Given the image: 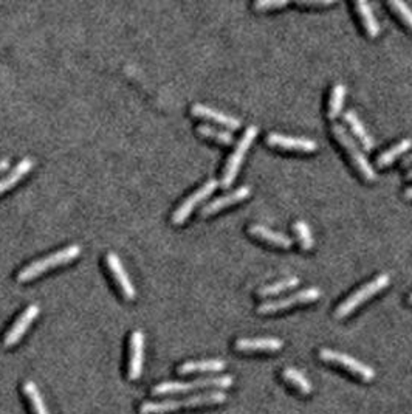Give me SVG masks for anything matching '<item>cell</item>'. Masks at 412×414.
<instances>
[{
    "label": "cell",
    "instance_id": "1",
    "mask_svg": "<svg viewBox=\"0 0 412 414\" xmlns=\"http://www.w3.org/2000/svg\"><path fill=\"white\" fill-rule=\"evenodd\" d=\"M228 401V396L223 391H208L185 397V399H168L161 402H146L140 407L141 414H168L182 408L203 407V405H219Z\"/></svg>",
    "mask_w": 412,
    "mask_h": 414
},
{
    "label": "cell",
    "instance_id": "2",
    "mask_svg": "<svg viewBox=\"0 0 412 414\" xmlns=\"http://www.w3.org/2000/svg\"><path fill=\"white\" fill-rule=\"evenodd\" d=\"M80 255H81V247L78 244L67 245L65 249H61L59 251L51 253V255H48V256L36 259L34 263L28 264L27 267H23L19 272V275H17V281L19 283L31 281V280H34V278H38L42 273H45L47 270H50V268L72 263V261L78 258Z\"/></svg>",
    "mask_w": 412,
    "mask_h": 414
},
{
    "label": "cell",
    "instance_id": "3",
    "mask_svg": "<svg viewBox=\"0 0 412 414\" xmlns=\"http://www.w3.org/2000/svg\"><path fill=\"white\" fill-rule=\"evenodd\" d=\"M233 377L231 376H212L193 380V382H163L152 388L153 396L163 394H180V393H190L195 390H206V388H229L233 385Z\"/></svg>",
    "mask_w": 412,
    "mask_h": 414
},
{
    "label": "cell",
    "instance_id": "4",
    "mask_svg": "<svg viewBox=\"0 0 412 414\" xmlns=\"http://www.w3.org/2000/svg\"><path fill=\"white\" fill-rule=\"evenodd\" d=\"M389 283H391V276L388 273H381V275L376 276L375 280L369 281L367 284H364L362 287V289H358L357 292L352 293L349 298H346L345 301L340 304V306L337 307V310H335V318H338V320L346 318L358 306H362L363 303H366L369 298H372L374 295L384 290L386 287L389 285Z\"/></svg>",
    "mask_w": 412,
    "mask_h": 414
},
{
    "label": "cell",
    "instance_id": "5",
    "mask_svg": "<svg viewBox=\"0 0 412 414\" xmlns=\"http://www.w3.org/2000/svg\"><path fill=\"white\" fill-rule=\"evenodd\" d=\"M257 134H259V128H257V126H248L246 131L242 135V138H240L236 145L234 152L229 156L228 162L225 165V170H223V177H222V182H220L222 188H229L231 185L234 183L240 166H242V162L246 156V152H248V149L251 148L253 141L257 137Z\"/></svg>",
    "mask_w": 412,
    "mask_h": 414
},
{
    "label": "cell",
    "instance_id": "6",
    "mask_svg": "<svg viewBox=\"0 0 412 414\" xmlns=\"http://www.w3.org/2000/svg\"><path fill=\"white\" fill-rule=\"evenodd\" d=\"M332 132L337 140L341 143L345 149L347 151V154L350 156L352 162L358 168V171L363 174L364 179L367 180H376V173L372 168V165L369 163V160L366 154L363 152V148L358 145L357 140L354 137H350V134L342 124H333L332 126Z\"/></svg>",
    "mask_w": 412,
    "mask_h": 414
},
{
    "label": "cell",
    "instance_id": "7",
    "mask_svg": "<svg viewBox=\"0 0 412 414\" xmlns=\"http://www.w3.org/2000/svg\"><path fill=\"white\" fill-rule=\"evenodd\" d=\"M318 356H320L322 361H327V363H332V365H338L350 371L352 374L363 378L364 382H372V380L375 378V371L371 366L366 365V363L363 361L357 360L355 357L347 356V354H342L329 348H322L320 349V352H318Z\"/></svg>",
    "mask_w": 412,
    "mask_h": 414
},
{
    "label": "cell",
    "instance_id": "8",
    "mask_svg": "<svg viewBox=\"0 0 412 414\" xmlns=\"http://www.w3.org/2000/svg\"><path fill=\"white\" fill-rule=\"evenodd\" d=\"M320 297H321L320 289H316V287H308V289L296 292L293 295H290V297L278 298V300H273V301H265L261 304L259 307H257V312H259V314H276V312L298 306V304H307V303L318 301L320 300Z\"/></svg>",
    "mask_w": 412,
    "mask_h": 414
},
{
    "label": "cell",
    "instance_id": "9",
    "mask_svg": "<svg viewBox=\"0 0 412 414\" xmlns=\"http://www.w3.org/2000/svg\"><path fill=\"white\" fill-rule=\"evenodd\" d=\"M219 188V180L216 179H210L208 182H205L202 187L194 191L191 196H188L183 202L182 205H180L173 214V224L175 225H182L188 217L191 216V213L194 211V208L197 205H200L205 199H208L211 194Z\"/></svg>",
    "mask_w": 412,
    "mask_h": 414
},
{
    "label": "cell",
    "instance_id": "10",
    "mask_svg": "<svg viewBox=\"0 0 412 414\" xmlns=\"http://www.w3.org/2000/svg\"><path fill=\"white\" fill-rule=\"evenodd\" d=\"M39 312H40V309H39L38 304H30V306L22 312L21 317L14 321V325L11 326L10 331H8L5 335L4 344L6 346V348H11V346L21 342V339L25 335V332L28 331V327L31 326L33 321L38 318Z\"/></svg>",
    "mask_w": 412,
    "mask_h": 414
},
{
    "label": "cell",
    "instance_id": "11",
    "mask_svg": "<svg viewBox=\"0 0 412 414\" xmlns=\"http://www.w3.org/2000/svg\"><path fill=\"white\" fill-rule=\"evenodd\" d=\"M106 261H107V266L110 268V272L114 273L115 280L119 285V289H121L123 295L127 300H135L136 297V292H135V285L132 284L131 276H129L127 270L124 268L121 259L114 251H109L106 255Z\"/></svg>",
    "mask_w": 412,
    "mask_h": 414
},
{
    "label": "cell",
    "instance_id": "12",
    "mask_svg": "<svg viewBox=\"0 0 412 414\" xmlns=\"http://www.w3.org/2000/svg\"><path fill=\"white\" fill-rule=\"evenodd\" d=\"M144 361V334L140 329L131 335V359H129V378L139 380L143 373Z\"/></svg>",
    "mask_w": 412,
    "mask_h": 414
},
{
    "label": "cell",
    "instance_id": "13",
    "mask_svg": "<svg viewBox=\"0 0 412 414\" xmlns=\"http://www.w3.org/2000/svg\"><path fill=\"white\" fill-rule=\"evenodd\" d=\"M267 143L270 146H278L282 149L290 151H301V152H315L318 149L316 141L308 138L291 137V135H284L278 132H270L267 137Z\"/></svg>",
    "mask_w": 412,
    "mask_h": 414
},
{
    "label": "cell",
    "instance_id": "14",
    "mask_svg": "<svg viewBox=\"0 0 412 414\" xmlns=\"http://www.w3.org/2000/svg\"><path fill=\"white\" fill-rule=\"evenodd\" d=\"M250 194H251V188L248 187V185H244V187H239L237 190L225 194V196H220L217 199L211 200L210 204H206L202 208V216H210V214L217 213V211H220L223 208H227L229 205H234V204H237V202L245 200L248 196H250Z\"/></svg>",
    "mask_w": 412,
    "mask_h": 414
},
{
    "label": "cell",
    "instance_id": "15",
    "mask_svg": "<svg viewBox=\"0 0 412 414\" xmlns=\"http://www.w3.org/2000/svg\"><path fill=\"white\" fill-rule=\"evenodd\" d=\"M234 346L240 352H274L284 348V342L276 337H264V339H239Z\"/></svg>",
    "mask_w": 412,
    "mask_h": 414
},
{
    "label": "cell",
    "instance_id": "16",
    "mask_svg": "<svg viewBox=\"0 0 412 414\" xmlns=\"http://www.w3.org/2000/svg\"><path fill=\"white\" fill-rule=\"evenodd\" d=\"M191 112L194 116H200V118H208V120H212V121H216L222 126H225V128L228 129H239L240 128V120L233 115H228L225 112H222L219 111V109H214V107H210V106H205V104H194L193 109H191Z\"/></svg>",
    "mask_w": 412,
    "mask_h": 414
},
{
    "label": "cell",
    "instance_id": "17",
    "mask_svg": "<svg viewBox=\"0 0 412 414\" xmlns=\"http://www.w3.org/2000/svg\"><path fill=\"white\" fill-rule=\"evenodd\" d=\"M227 368L225 360L208 359V360H193L185 361L177 368L178 374H193V373H219Z\"/></svg>",
    "mask_w": 412,
    "mask_h": 414
},
{
    "label": "cell",
    "instance_id": "18",
    "mask_svg": "<svg viewBox=\"0 0 412 414\" xmlns=\"http://www.w3.org/2000/svg\"><path fill=\"white\" fill-rule=\"evenodd\" d=\"M345 121H346V124L350 126L352 132L355 134V137L358 138V141L362 143L363 149L372 151L374 146H375V141L371 137V134H369L367 129L364 128L363 121L359 120V116L357 115V112L355 111H350V109H349V111L345 114Z\"/></svg>",
    "mask_w": 412,
    "mask_h": 414
},
{
    "label": "cell",
    "instance_id": "19",
    "mask_svg": "<svg viewBox=\"0 0 412 414\" xmlns=\"http://www.w3.org/2000/svg\"><path fill=\"white\" fill-rule=\"evenodd\" d=\"M33 166H34L33 158H30V157L22 158L21 162L13 168L11 173H8L4 179H0V194H4L5 191L11 190L17 182L23 179V177L33 170Z\"/></svg>",
    "mask_w": 412,
    "mask_h": 414
},
{
    "label": "cell",
    "instance_id": "20",
    "mask_svg": "<svg viewBox=\"0 0 412 414\" xmlns=\"http://www.w3.org/2000/svg\"><path fill=\"white\" fill-rule=\"evenodd\" d=\"M248 231H250L253 236L259 239H264L267 242L271 244H276L279 247H284V249H290L291 245H293V239L288 238L287 234L284 233H279V231H273L270 228L264 227V225H251L248 228Z\"/></svg>",
    "mask_w": 412,
    "mask_h": 414
},
{
    "label": "cell",
    "instance_id": "21",
    "mask_svg": "<svg viewBox=\"0 0 412 414\" xmlns=\"http://www.w3.org/2000/svg\"><path fill=\"white\" fill-rule=\"evenodd\" d=\"M355 6H357L359 18H362V21L364 23L367 35L371 38L379 36L380 35V25H379V21H376V18H375L372 6L369 5L366 0H359V2L355 4Z\"/></svg>",
    "mask_w": 412,
    "mask_h": 414
},
{
    "label": "cell",
    "instance_id": "22",
    "mask_svg": "<svg viewBox=\"0 0 412 414\" xmlns=\"http://www.w3.org/2000/svg\"><path fill=\"white\" fill-rule=\"evenodd\" d=\"M282 377H284L286 382L291 383L293 385L296 390L304 394V396H308L312 391H313V386L310 383V380H308L304 373H301V371L296 369V368H284V371H282Z\"/></svg>",
    "mask_w": 412,
    "mask_h": 414
},
{
    "label": "cell",
    "instance_id": "23",
    "mask_svg": "<svg viewBox=\"0 0 412 414\" xmlns=\"http://www.w3.org/2000/svg\"><path fill=\"white\" fill-rule=\"evenodd\" d=\"M409 149H412V138H403L397 143V145L391 146L388 151H384L383 154H380L379 158H376V165L381 166V168L389 166L396 162L400 156L408 152Z\"/></svg>",
    "mask_w": 412,
    "mask_h": 414
},
{
    "label": "cell",
    "instance_id": "24",
    "mask_svg": "<svg viewBox=\"0 0 412 414\" xmlns=\"http://www.w3.org/2000/svg\"><path fill=\"white\" fill-rule=\"evenodd\" d=\"M23 393L27 394L34 414H50L47 405L44 402V399H42V394H40L36 383L31 382V380H28V382H25L23 383Z\"/></svg>",
    "mask_w": 412,
    "mask_h": 414
},
{
    "label": "cell",
    "instance_id": "25",
    "mask_svg": "<svg viewBox=\"0 0 412 414\" xmlns=\"http://www.w3.org/2000/svg\"><path fill=\"white\" fill-rule=\"evenodd\" d=\"M345 98H346V86L342 82H337L333 86L330 101H329V118L330 120H335L338 118L341 111H342V104H345Z\"/></svg>",
    "mask_w": 412,
    "mask_h": 414
},
{
    "label": "cell",
    "instance_id": "26",
    "mask_svg": "<svg viewBox=\"0 0 412 414\" xmlns=\"http://www.w3.org/2000/svg\"><path fill=\"white\" fill-rule=\"evenodd\" d=\"M299 284V278L298 276H288V278H284V280H279L276 283H273V284H269V285H264L261 287L259 290H257V295L259 297H271V295H278L281 292H284V290H288V289H293V287H296Z\"/></svg>",
    "mask_w": 412,
    "mask_h": 414
},
{
    "label": "cell",
    "instance_id": "27",
    "mask_svg": "<svg viewBox=\"0 0 412 414\" xmlns=\"http://www.w3.org/2000/svg\"><path fill=\"white\" fill-rule=\"evenodd\" d=\"M197 132H199L202 137L216 140V141L222 143V145H233V143H234L233 134L227 132V131H222V129H217V128H212V126H208V124L199 126V128H197Z\"/></svg>",
    "mask_w": 412,
    "mask_h": 414
},
{
    "label": "cell",
    "instance_id": "28",
    "mask_svg": "<svg viewBox=\"0 0 412 414\" xmlns=\"http://www.w3.org/2000/svg\"><path fill=\"white\" fill-rule=\"evenodd\" d=\"M293 228L298 234L299 242H301V245H303V249L312 250L313 245H315V239H313V234L310 231V228H308L307 222L305 221H296Z\"/></svg>",
    "mask_w": 412,
    "mask_h": 414
},
{
    "label": "cell",
    "instance_id": "29",
    "mask_svg": "<svg viewBox=\"0 0 412 414\" xmlns=\"http://www.w3.org/2000/svg\"><path fill=\"white\" fill-rule=\"evenodd\" d=\"M391 6L394 8V10H396V13L400 16L403 21H405V23L412 30V10L411 8L405 2H401V0H392Z\"/></svg>",
    "mask_w": 412,
    "mask_h": 414
},
{
    "label": "cell",
    "instance_id": "30",
    "mask_svg": "<svg viewBox=\"0 0 412 414\" xmlns=\"http://www.w3.org/2000/svg\"><path fill=\"white\" fill-rule=\"evenodd\" d=\"M287 4V0H257L254 8L256 10H270V8H282Z\"/></svg>",
    "mask_w": 412,
    "mask_h": 414
},
{
    "label": "cell",
    "instance_id": "31",
    "mask_svg": "<svg viewBox=\"0 0 412 414\" xmlns=\"http://www.w3.org/2000/svg\"><path fill=\"white\" fill-rule=\"evenodd\" d=\"M332 4H333L332 0H321V2H315V0L313 2H308V0H299L298 2V5H310V6L312 5H332Z\"/></svg>",
    "mask_w": 412,
    "mask_h": 414
},
{
    "label": "cell",
    "instance_id": "32",
    "mask_svg": "<svg viewBox=\"0 0 412 414\" xmlns=\"http://www.w3.org/2000/svg\"><path fill=\"white\" fill-rule=\"evenodd\" d=\"M8 168H10V158L0 160V174H2L4 171H6Z\"/></svg>",
    "mask_w": 412,
    "mask_h": 414
},
{
    "label": "cell",
    "instance_id": "33",
    "mask_svg": "<svg viewBox=\"0 0 412 414\" xmlns=\"http://www.w3.org/2000/svg\"><path fill=\"white\" fill-rule=\"evenodd\" d=\"M412 165V152L403 158V166H411Z\"/></svg>",
    "mask_w": 412,
    "mask_h": 414
},
{
    "label": "cell",
    "instance_id": "34",
    "mask_svg": "<svg viewBox=\"0 0 412 414\" xmlns=\"http://www.w3.org/2000/svg\"><path fill=\"white\" fill-rule=\"evenodd\" d=\"M405 197H406V199H412V187H409V188L405 191Z\"/></svg>",
    "mask_w": 412,
    "mask_h": 414
},
{
    "label": "cell",
    "instance_id": "35",
    "mask_svg": "<svg viewBox=\"0 0 412 414\" xmlns=\"http://www.w3.org/2000/svg\"><path fill=\"white\" fill-rule=\"evenodd\" d=\"M406 179H409V180L412 179V170H411V171L406 174Z\"/></svg>",
    "mask_w": 412,
    "mask_h": 414
},
{
    "label": "cell",
    "instance_id": "36",
    "mask_svg": "<svg viewBox=\"0 0 412 414\" xmlns=\"http://www.w3.org/2000/svg\"><path fill=\"white\" fill-rule=\"evenodd\" d=\"M409 303H411V304H412V293H411V295H409Z\"/></svg>",
    "mask_w": 412,
    "mask_h": 414
}]
</instances>
